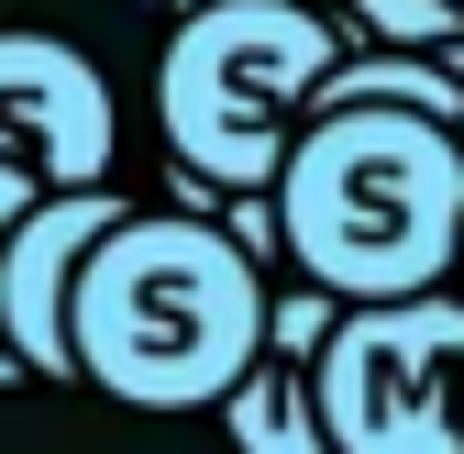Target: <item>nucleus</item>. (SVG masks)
Segmentation results:
<instances>
[{"instance_id":"nucleus-6","label":"nucleus","mask_w":464,"mask_h":454,"mask_svg":"<svg viewBox=\"0 0 464 454\" xmlns=\"http://www.w3.org/2000/svg\"><path fill=\"white\" fill-rule=\"evenodd\" d=\"M0 123L23 133V155H34L44 189L111 178V144H122V123H111V78L89 67L67 34H0Z\"/></svg>"},{"instance_id":"nucleus-5","label":"nucleus","mask_w":464,"mask_h":454,"mask_svg":"<svg viewBox=\"0 0 464 454\" xmlns=\"http://www.w3.org/2000/svg\"><path fill=\"white\" fill-rule=\"evenodd\" d=\"M122 211H133V189L89 178V189H34L23 222L0 233V355H12L23 377H78V355H67V289H78L89 244Z\"/></svg>"},{"instance_id":"nucleus-13","label":"nucleus","mask_w":464,"mask_h":454,"mask_svg":"<svg viewBox=\"0 0 464 454\" xmlns=\"http://www.w3.org/2000/svg\"><path fill=\"white\" fill-rule=\"evenodd\" d=\"M453 12H464V0H453Z\"/></svg>"},{"instance_id":"nucleus-11","label":"nucleus","mask_w":464,"mask_h":454,"mask_svg":"<svg viewBox=\"0 0 464 454\" xmlns=\"http://www.w3.org/2000/svg\"><path fill=\"white\" fill-rule=\"evenodd\" d=\"M453 144H464V123H453Z\"/></svg>"},{"instance_id":"nucleus-1","label":"nucleus","mask_w":464,"mask_h":454,"mask_svg":"<svg viewBox=\"0 0 464 454\" xmlns=\"http://www.w3.org/2000/svg\"><path fill=\"white\" fill-rule=\"evenodd\" d=\"M266 344V266L188 200H133L67 289V355L122 410H210Z\"/></svg>"},{"instance_id":"nucleus-9","label":"nucleus","mask_w":464,"mask_h":454,"mask_svg":"<svg viewBox=\"0 0 464 454\" xmlns=\"http://www.w3.org/2000/svg\"><path fill=\"white\" fill-rule=\"evenodd\" d=\"M44 178H34V155H0V233H12V222H23V200H34Z\"/></svg>"},{"instance_id":"nucleus-10","label":"nucleus","mask_w":464,"mask_h":454,"mask_svg":"<svg viewBox=\"0 0 464 454\" xmlns=\"http://www.w3.org/2000/svg\"><path fill=\"white\" fill-rule=\"evenodd\" d=\"M178 12H199V0H178Z\"/></svg>"},{"instance_id":"nucleus-2","label":"nucleus","mask_w":464,"mask_h":454,"mask_svg":"<svg viewBox=\"0 0 464 454\" xmlns=\"http://www.w3.org/2000/svg\"><path fill=\"white\" fill-rule=\"evenodd\" d=\"M276 255L321 277L332 300H398L442 289L464 255V144L453 123L376 100L310 111L276 155Z\"/></svg>"},{"instance_id":"nucleus-3","label":"nucleus","mask_w":464,"mask_h":454,"mask_svg":"<svg viewBox=\"0 0 464 454\" xmlns=\"http://www.w3.org/2000/svg\"><path fill=\"white\" fill-rule=\"evenodd\" d=\"M343 55L332 0H199L155 55V133L199 189H276L287 133Z\"/></svg>"},{"instance_id":"nucleus-12","label":"nucleus","mask_w":464,"mask_h":454,"mask_svg":"<svg viewBox=\"0 0 464 454\" xmlns=\"http://www.w3.org/2000/svg\"><path fill=\"white\" fill-rule=\"evenodd\" d=\"M453 277H464V255H453Z\"/></svg>"},{"instance_id":"nucleus-8","label":"nucleus","mask_w":464,"mask_h":454,"mask_svg":"<svg viewBox=\"0 0 464 454\" xmlns=\"http://www.w3.org/2000/svg\"><path fill=\"white\" fill-rule=\"evenodd\" d=\"M332 23H343V44H410V55H442V67L464 44L453 0H332Z\"/></svg>"},{"instance_id":"nucleus-7","label":"nucleus","mask_w":464,"mask_h":454,"mask_svg":"<svg viewBox=\"0 0 464 454\" xmlns=\"http://www.w3.org/2000/svg\"><path fill=\"white\" fill-rule=\"evenodd\" d=\"M343 321V300L321 289V277H266V344H255V366L221 388V432H232V454H332V432H321V388H310V355H321V332Z\"/></svg>"},{"instance_id":"nucleus-4","label":"nucleus","mask_w":464,"mask_h":454,"mask_svg":"<svg viewBox=\"0 0 464 454\" xmlns=\"http://www.w3.org/2000/svg\"><path fill=\"white\" fill-rule=\"evenodd\" d=\"M332 454H464V289L343 300L310 355Z\"/></svg>"}]
</instances>
